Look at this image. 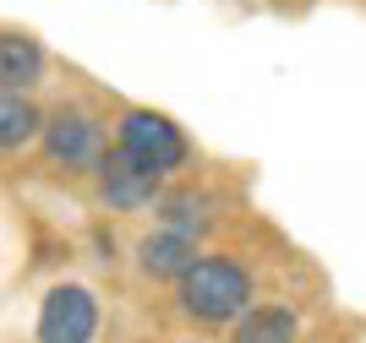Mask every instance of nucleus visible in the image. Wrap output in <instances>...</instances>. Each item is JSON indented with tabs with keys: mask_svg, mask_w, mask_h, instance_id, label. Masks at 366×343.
<instances>
[{
	"mask_svg": "<svg viewBox=\"0 0 366 343\" xmlns=\"http://www.w3.org/2000/svg\"><path fill=\"white\" fill-rule=\"evenodd\" d=\"M257 305V278L241 256L202 251L192 267L175 278V311L197 327H229L241 311Z\"/></svg>",
	"mask_w": 366,
	"mask_h": 343,
	"instance_id": "f257e3e1",
	"label": "nucleus"
},
{
	"mask_svg": "<svg viewBox=\"0 0 366 343\" xmlns=\"http://www.w3.org/2000/svg\"><path fill=\"white\" fill-rule=\"evenodd\" d=\"M33 148L55 175H93V164L104 158V120L88 104H55Z\"/></svg>",
	"mask_w": 366,
	"mask_h": 343,
	"instance_id": "f03ea898",
	"label": "nucleus"
},
{
	"mask_svg": "<svg viewBox=\"0 0 366 343\" xmlns=\"http://www.w3.org/2000/svg\"><path fill=\"white\" fill-rule=\"evenodd\" d=\"M115 148H121L132 164H142L148 175H159V180L181 175V169L192 164L186 131L169 115H159V109H126L121 126H115Z\"/></svg>",
	"mask_w": 366,
	"mask_h": 343,
	"instance_id": "7ed1b4c3",
	"label": "nucleus"
},
{
	"mask_svg": "<svg viewBox=\"0 0 366 343\" xmlns=\"http://www.w3.org/2000/svg\"><path fill=\"white\" fill-rule=\"evenodd\" d=\"M99 295L88 284H55L39 300V322H33V343H93L99 338Z\"/></svg>",
	"mask_w": 366,
	"mask_h": 343,
	"instance_id": "20e7f679",
	"label": "nucleus"
},
{
	"mask_svg": "<svg viewBox=\"0 0 366 343\" xmlns=\"http://www.w3.org/2000/svg\"><path fill=\"white\" fill-rule=\"evenodd\" d=\"M93 196H99L104 213H142L164 196V180L132 164L121 148H104V158L93 164Z\"/></svg>",
	"mask_w": 366,
	"mask_h": 343,
	"instance_id": "39448f33",
	"label": "nucleus"
},
{
	"mask_svg": "<svg viewBox=\"0 0 366 343\" xmlns=\"http://www.w3.org/2000/svg\"><path fill=\"white\" fill-rule=\"evenodd\" d=\"M49 71V49L22 28H0V93H28L44 82Z\"/></svg>",
	"mask_w": 366,
	"mask_h": 343,
	"instance_id": "423d86ee",
	"label": "nucleus"
},
{
	"mask_svg": "<svg viewBox=\"0 0 366 343\" xmlns=\"http://www.w3.org/2000/svg\"><path fill=\"white\" fill-rule=\"evenodd\" d=\"M197 256H202V245L192 235H175V229H153V235L137 240V272L148 284H175Z\"/></svg>",
	"mask_w": 366,
	"mask_h": 343,
	"instance_id": "0eeeda50",
	"label": "nucleus"
},
{
	"mask_svg": "<svg viewBox=\"0 0 366 343\" xmlns=\"http://www.w3.org/2000/svg\"><path fill=\"white\" fill-rule=\"evenodd\" d=\"M229 343H301V316L295 305H279V300L252 305L229 322Z\"/></svg>",
	"mask_w": 366,
	"mask_h": 343,
	"instance_id": "6e6552de",
	"label": "nucleus"
},
{
	"mask_svg": "<svg viewBox=\"0 0 366 343\" xmlns=\"http://www.w3.org/2000/svg\"><path fill=\"white\" fill-rule=\"evenodd\" d=\"M153 213H159V229H175V235H192V240H202L219 224L208 191H164L153 202Z\"/></svg>",
	"mask_w": 366,
	"mask_h": 343,
	"instance_id": "1a4fd4ad",
	"label": "nucleus"
},
{
	"mask_svg": "<svg viewBox=\"0 0 366 343\" xmlns=\"http://www.w3.org/2000/svg\"><path fill=\"white\" fill-rule=\"evenodd\" d=\"M44 131V109L28 93H0V153H22Z\"/></svg>",
	"mask_w": 366,
	"mask_h": 343,
	"instance_id": "9d476101",
	"label": "nucleus"
}]
</instances>
